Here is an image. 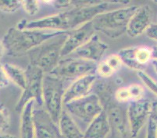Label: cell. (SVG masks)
Instances as JSON below:
<instances>
[{"mask_svg": "<svg viewBox=\"0 0 157 138\" xmlns=\"http://www.w3.org/2000/svg\"><path fill=\"white\" fill-rule=\"evenodd\" d=\"M109 2H98L80 5L65 12L35 20L23 19L17 25L21 30L70 31L91 22L97 16L107 12Z\"/></svg>", "mask_w": 157, "mask_h": 138, "instance_id": "6da1fadb", "label": "cell"}, {"mask_svg": "<svg viewBox=\"0 0 157 138\" xmlns=\"http://www.w3.org/2000/svg\"><path fill=\"white\" fill-rule=\"evenodd\" d=\"M67 31L40 30L10 28L2 38L6 54L9 56L20 57L28 54L48 40L62 35Z\"/></svg>", "mask_w": 157, "mask_h": 138, "instance_id": "7a4b0ae2", "label": "cell"}, {"mask_svg": "<svg viewBox=\"0 0 157 138\" xmlns=\"http://www.w3.org/2000/svg\"><path fill=\"white\" fill-rule=\"evenodd\" d=\"M138 7H123L99 14L92 20L95 32L102 33L113 39L119 37L127 32L130 19Z\"/></svg>", "mask_w": 157, "mask_h": 138, "instance_id": "3957f363", "label": "cell"}, {"mask_svg": "<svg viewBox=\"0 0 157 138\" xmlns=\"http://www.w3.org/2000/svg\"><path fill=\"white\" fill-rule=\"evenodd\" d=\"M67 34L68 31L31 50L28 54L30 65L42 69L45 74L51 73L62 58L61 51Z\"/></svg>", "mask_w": 157, "mask_h": 138, "instance_id": "277c9868", "label": "cell"}, {"mask_svg": "<svg viewBox=\"0 0 157 138\" xmlns=\"http://www.w3.org/2000/svg\"><path fill=\"white\" fill-rule=\"evenodd\" d=\"M63 80L51 74H45L42 84V97L45 110L58 125L63 111Z\"/></svg>", "mask_w": 157, "mask_h": 138, "instance_id": "5b68a950", "label": "cell"}, {"mask_svg": "<svg viewBox=\"0 0 157 138\" xmlns=\"http://www.w3.org/2000/svg\"><path fill=\"white\" fill-rule=\"evenodd\" d=\"M63 109L73 118H76L88 125L102 113L104 107L96 94H89L81 99L64 104Z\"/></svg>", "mask_w": 157, "mask_h": 138, "instance_id": "8992f818", "label": "cell"}, {"mask_svg": "<svg viewBox=\"0 0 157 138\" xmlns=\"http://www.w3.org/2000/svg\"><path fill=\"white\" fill-rule=\"evenodd\" d=\"M96 63L88 62L81 58L67 56L61 58L51 73L62 80H76L78 78L89 74H93L96 70Z\"/></svg>", "mask_w": 157, "mask_h": 138, "instance_id": "52a82bcc", "label": "cell"}, {"mask_svg": "<svg viewBox=\"0 0 157 138\" xmlns=\"http://www.w3.org/2000/svg\"><path fill=\"white\" fill-rule=\"evenodd\" d=\"M26 72L27 82L21 98L17 102L15 109L21 111L24 105L30 100H35V103L39 106L43 105L42 97V84H43V71L35 66L29 65Z\"/></svg>", "mask_w": 157, "mask_h": 138, "instance_id": "ba28073f", "label": "cell"}, {"mask_svg": "<svg viewBox=\"0 0 157 138\" xmlns=\"http://www.w3.org/2000/svg\"><path fill=\"white\" fill-rule=\"evenodd\" d=\"M152 102L148 99H140L129 102L127 109L129 131L132 137H136L148 122Z\"/></svg>", "mask_w": 157, "mask_h": 138, "instance_id": "9c48e42d", "label": "cell"}, {"mask_svg": "<svg viewBox=\"0 0 157 138\" xmlns=\"http://www.w3.org/2000/svg\"><path fill=\"white\" fill-rule=\"evenodd\" d=\"M95 33L92 21L68 31L67 37L61 51V58H65L74 53L78 48L91 39Z\"/></svg>", "mask_w": 157, "mask_h": 138, "instance_id": "30bf717a", "label": "cell"}, {"mask_svg": "<svg viewBox=\"0 0 157 138\" xmlns=\"http://www.w3.org/2000/svg\"><path fill=\"white\" fill-rule=\"evenodd\" d=\"M34 121L35 138H63L59 126L45 109L35 108Z\"/></svg>", "mask_w": 157, "mask_h": 138, "instance_id": "8fae6325", "label": "cell"}, {"mask_svg": "<svg viewBox=\"0 0 157 138\" xmlns=\"http://www.w3.org/2000/svg\"><path fill=\"white\" fill-rule=\"evenodd\" d=\"M108 48V44L104 43L98 35L95 34L91 39L69 56L96 63L100 62Z\"/></svg>", "mask_w": 157, "mask_h": 138, "instance_id": "7c38bea8", "label": "cell"}, {"mask_svg": "<svg viewBox=\"0 0 157 138\" xmlns=\"http://www.w3.org/2000/svg\"><path fill=\"white\" fill-rule=\"evenodd\" d=\"M96 79L97 75L93 73L74 80L67 89H66L63 96V105L89 95L90 91L95 85Z\"/></svg>", "mask_w": 157, "mask_h": 138, "instance_id": "4fadbf2b", "label": "cell"}, {"mask_svg": "<svg viewBox=\"0 0 157 138\" xmlns=\"http://www.w3.org/2000/svg\"><path fill=\"white\" fill-rule=\"evenodd\" d=\"M152 12L149 5H145L138 7L128 23L126 32L128 36L135 37L145 33L148 27L152 24Z\"/></svg>", "mask_w": 157, "mask_h": 138, "instance_id": "5bb4252c", "label": "cell"}, {"mask_svg": "<svg viewBox=\"0 0 157 138\" xmlns=\"http://www.w3.org/2000/svg\"><path fill=\"white\" fill-rule=\"evenodd\" d=\"M104 109L111 127H113L121 134H125L128 128L129 129L127 110L111 102L107 104V107L104 108Z\"/></svg>", "mask_w": 157, "mask_h": 138, "instance_id": "9a60e30c", "label": "cell"}, {"mask_svg": "<svg viewBox=\"0 0 157 138\" xmlns=\"http://www.w3.org/2000/svg\"><path fill=\"white\" fill-rule=\"evenodd\" d=\"M35 100H30L21 109L20 123L21 138H35Z\"/></svg>", "mask_w": 157, "mask_h": 138, "instance_id": "2e32d148", "label": "cell"}, {"mask_svg": "<svg viewBox=\"0 0 157 138\" xmlns=\"http://www.w3.org/2000/svg\"><path fill=\"white\" fill-rule=\"evenodd\" d=\"M110 129L111 126L104 109L88 125L84 132V138H106Z\"/></svg>", "mask_w": 157, "mask_h": 138, "instance_id": "e0dca14e", "label": "cell"}, {"mask_svg": "<svg viewBox=\"0 0 157 138\" xmlns=\"http://www.w3.org/2000/svg\"><path fill=\"white\" fill-rule=\"evenodd\" d=\"M58 126L63 138H84V132L81 131L74 118L64 109L58 122Z\"/></svg>", "mask_w": 157, "mask_h": 138, "instance_id": "ac0fdd59", "label": "cell"}, {"mask_svg": "<svg viewBox=\"0 0 157 138\" xmlns=\"http://www.w3.org/2000/svg\"><path fill=\"white\" fill-rule=\"evenodd\" d=\"M3 67L10 82H13L18 87L24 90L27 82L26 72L20 67L12 64L6 63L3 65Z\"/></svg>", "mask_w": 157, "mask_h": 138, "instance_id": "d6986e66", "label": "cell"}, {"mask_svg": "<svg viewBox=\"0 0 157 138\" xmlns=\"http://www.w3.org/2000/svg\"><path fill=\"white\" fill-rule=\"evenodd\" d=\"M117 55L121 58L123 64L126 65L131 69L141 72L142 68H140L136 58V47L124 48L118 51Z\"/></svg>", "mask_w": 157, "mask_h": 138, "instance_id": "ffe728a7", "label": "cell"}, {"mask_svg": "<svg viewBox=\"0 0 157 138\" xmlns=\"http://www.w3.org/2000/svg\"><path fill=\"white\" fill-rule=\"evenodd\" d=\"M21 8L19 0H0V11L6 13H13Z\"/></svg>", "mask_w": 157, "mask_h": 138, "instance_id": "44dd1931", "label": "cell"}, {"mask_svg": "<svg viewBox=\"0 0 157 138\" xmlns=\"http://www.w3.org/2000/svg\"><path fill=\"white\" fill-rule=\"evenodd\" d=\"M128 89L131 96V102L142 99L145 94V89L142 85L138 84H132L128 86Z\"/></svg>", "mask_w": 157, "mask_h": 138, "instance_id": "7402d4cb", "label": "cell"}, {"mask_svg": "<svg viewBox=\"0 0 157 138\" xmlns=\"http://www.w3.org/2000/svg\"><path fill=\"white\" fill-rule=\"evenodd\" d=\"M21 8L30 16H34L39 10V2L35 0L21 1Z\"/></svg>", "mask_w": 157, "mask_h": 138, "instance_id": "603a6c76", "label": "cell"}, {"mask_svg": "<svg viewBox=\"0 0 157 138\" xmlns=\"http://www.w3.org/2000/svg\"><path fill=\"white\" fill-rule=\"evenodd\" d=\"M138 76L141 81L144 83V85L148 88L151 92H153L155 95L157 96V83L150 78V76H148L145 72H138Z\"/></svg>", "mask_w": 157, "mask_h": 138, "instance_id": "cb8c5ba5", "label": "cell"}, {"mask_svg": "<svg viewBox=\"0 0 157 138\" xmlns=\"http://www.w3.org/2000/svg\"><path fill=\"white\" fill-rule=\"evenodd\" d=\"M95 72L98 76L102 77V78H109L115 73L111 69L110 67L108 65V64L105 62V60H102L98 62L96 66Z\"/></svg>", "mask_w": 157, "mask_h": 138, "instance_id": "d4e9b609", "label": "cell"}, {"mask_svg": "<svg viewBox=\"0 0 157 138\" xmlns=\"http://www.w3.org/2000/svg\"><path fill=\"white\" fill-rule=\"evenodd\" d=\"M104 60H105V62L108 64V65L110 67L111 69L114 72H117V71H119L120 68H121L123 65L122 61H121V58H120V56L117 54L109 55Z\"/></svg>", "mask_w": 157, "mask_h": 138, "instance_id": "484cf974", "label": "cell"}, {"mask_svg": "<svg viewBox=\"0 0 157 138\" xmlns=\"http://www.w3.org/2000/svg\"><path fill=\"white\" fill-rule=\"evenodd\" d=\"M10 127V114L6 108L0 107V133H3Z\"/></svg>", "mask_w": 157, "mask_h": 138, "instance_id": "4316f807", "label": "cell"}, {"mask_svg": "<svg viewBox=\"0 0 157 138\" xmlns=\"http://www.w3.org/2000/svg\"><path fill=\"white\" fill-rule=\"evenodd\" d=\"M114 98L118 102H131V96H130L129 92H128V87L120 88L119 89L116 91L114 94Z\"/></svg>", "mask_w": 157, "mask_h": 138, "instance_id": "83f0119b", "label": "cell"}, {"mask_svg": "<svg viewBox=\"0 0 157 138\" xmlns=\"http://www.w3.org/2000/svg\"><path fill=\"white\" fill-rule=\"evenodd\" d=\"M145 138H157L156 137V123L149 117L147 122L146 135Z\"/></svg>", "mask_w": 157, "mask_h": 138, "instance_id": "f1b7e54d", "label": "cell"}, {"mask_svg": "<svg viewBox=\"0 0 157 138\" xmlns=\"http://www.w3.org/2000/svg\"><path fill=\"white\" fill-rule=\"evenodd\" d=\"M10 83V80L7 76L3 65L0 63V89L7 87Z\"/></svg>", "mask_w": 157, "mask_h": 138, "instance_id": "f546056e", "label": "cell"}, {"mask_svg": "<svg viewBox=\"0 0 157 138\" xmlns=\"http://www.w3.org/2000/svg\"><path fill=\"white\" fill-rule=\"evenodd\" d=\"M148 37L157 41V23H152L145 31Z\"/></svg>", "mask_w": 157, "mask_h": 138, "instance_id": "4dcf8cb0", "label": "cell"}, {"mask_svg": "<svg viewBox=\"0 0 157 138\" xmlns=\"http://www.w3.org/2000/svg\"><path fill=\"white\" fill-rule=\"evenodd\" d=\"M54 5L58 9H65L68 8L73 4L72 1H68V0H58V1H54Z\"/></svg>", "mask_w": 157, "mask_h": 138, "instance_id": "1f68e13d", "label": "cell"}, {"mask_svg": "<svg viewBox=\"0 0 157 138\" xmlns=\"http://www.w3.org/2000/svg\"><path fill=\"white\" fill-rule=\"evenodd\" d=\"M149 117L152 119L155 123H157V101L152 102L151 104V112Z\"/></svg>", "mask_w": 157, "mask_h": 138, "instance_id": "d6a6232c", "label": "cell"}, {"mask_svg": "<svg viewBox=\"0 0 157 138\" xmlns=\"http://www.w3.org/2000/svg\"><path fill=\"white\" fill-rule=\"evenodd\" d=\"M4 54H6L5 48H4L3 44H2V41H0V58H2V56L4 55Z\"/></svg>", "mask_w": 157, "mask_h": 138, "instance_id": "836d02e7", "label": "cell"}, {"mask_svg": "<svg viewBox=\"0 0 157 138\" xmlns=\"http://www.w3.org/2000/svg\"><path fill=\"white\" fill-rule=\"evenodd\" d=\"M151 65H152V68L154 69V72H155V74L157 75V60L156 59H152L151 61Z\"/></svg>", "mask_w": 157, "mask_h": 138, "instance_id": "e575fe53", "label": "cell"}, {"mask_svg": "<svg viewBox=\"0 0 157 138\" xmlns=\"http://www.w3.org/2000/svg\"><path fill=\"white\" fill-rule=\"evenodd\" d=\"M0 138H17V137L15 136H13V135L7 134V133H0Z\"/></svg>", "mask_w": 157, "mask_h": 138, "instance_id": "d590c367", "label": "cell"}, {"mask_svg": "<svg viewBox=\"0 0 157 138\" xmlns=\"http://www.w3.org/2000/svg\"><path fill=\"white\" fill-rule=\"evenodd\" d=\"M152 59H156L157 60V47H155L152 49Z\"/></svg>", "mask_w": 157, "mask_h": 138, "instance_id": "8d00e7d4", "label": "cell"}, {"mask_svg": "<svg viewBox=\"0 0 157 138\" xmlns=\"http://www.w3.org/2000/svg\"><path fill=\"white\" fill-rule=\"evenodd\" d=\"M156 137H157V123H156Z\"/></svg>", "mask_w": 157, "mask_h": 138, "instance_id": "74e56055", "label": "cell"}, {"mask_svg": "<svg viewBox=\"0 0 157 138\" xmlns=\"http://www.w3.org/2000/svg\"><path fill=\"white\" fill-rule=\"evenodd\" d=\"M155 2H157V1H155Z\"/></svg>", "mask_w": 157, "mask_h": 138, "instance_id": "f35d334b", "label": "cell"}]
</instances>
